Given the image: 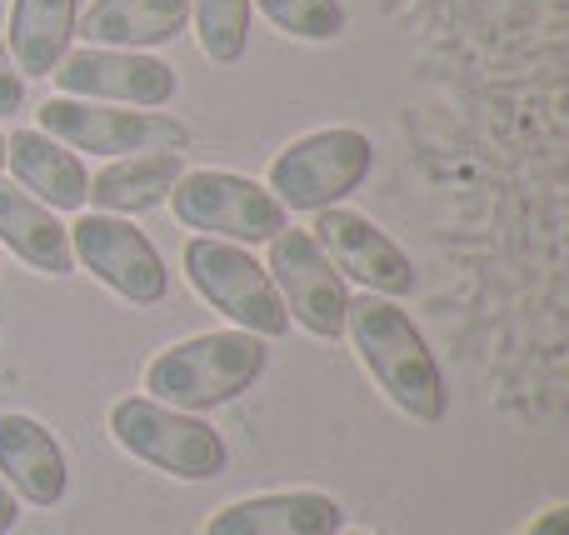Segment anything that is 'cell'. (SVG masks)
Masks as SVG:
<instances>
[{"instance_id": "obj_1", "label": "cell", "mask_w": 569, "mask_h": 535, "mask_svg": "<svg viewBox=\"0 0 569 535\" xmlns=\"http://www.w3.org/2000/svg\"><path fill=\"white\" fill-rule=\"evenodd\" d=\"M345 330L355 340V356L360 366L375 376V386L385 390L395 410H405L410 420H445L450 410V390H445V376H440V360L430 356L425 336L415 330V320L405 316L395 300L385 296H350L345 306Z\"/></svg>"}, {"instance_id": "obj_2", "label": "cell", "mask_w": 569, "mask_h": 535, "mask_svg": "<svg viewBox=\"0 0 569 535\" xmlns=\"http://www.w3.org/2000/svg\"><path fill=\"white\" fill-rule=\"evenodd\" d=\"M270 350L250 330H210V336H190L180 346H166L160 356H150L146 366V390L150 400L176 410H216L240 400L260 380Z\"/></svg>"}, {"instance_id": "obj_3", "label": "cell", "mask_w": 569, "mask_h": 535, "mask_svg": "<svg viewBox=\"0 0 569 535\" xmlns=\"http://www.w3.org/2000/svg\"><path fill=\"white\" fill-rule=\"evenodd\" d=\"M110 436L126 456L166 470L170 480H216L226 476L230 450L210 420L190 410L160 406L150 396H126L110 406Z\"/></svg>"}, {"instance_id": "obj_4", "label": "cell", "mask_w": 569, "mask_h": 535, "mask_svg": "<svg viewBox=\"0 0 569 535\" xmlns=\"http://www.w3.org/2000/svg\"><path fill=\"white\" fill-rule=\"evenodd\" d=\"M375 166V146L365 130L355 126H330L310 130V136L290 140L276 160H270V196L284 210H325L340 206L345 196L365 186Z\"/></svg>"}, {"instance_id": "obj_5", "label": "cell", "mask_w": 569, "mask_h": 535, "mask_svg": "<svg viewBox=\"0 0 569 535\" xmlns=\"http://www.w3.org/2000/svg\"><path fill=\"white\" fill-rule=\"evenodd\" d=\"M170 210L186 230L230 246H266L290 226V210L260 180L236 170H186L170 190Z\"/></svg>"}, {"instance_id": "obj_6", "label": "cell", "mask_w": 569, "mask_h": 535, "mask_svg": "<svg viewBox=\"0 0 569 535\" xmlns=\"http://www.w3.org/2000/svg\"><path fill=\"white\" fill-rule=\"evenodd\" d=\"M180 260H186V276H190V286H196V296L210 300L220 316L236 320V330H250V336H260V340H276L290 330V316H284L276 280H270V270L260 266L246 246L190 236Z\"/></svg>"}, {"instance_id": "obj_7", "label": "cell", "mask_w": 569, "mask_h": 535, "mask_svg": "<svg viewBox=\"0 0 569 535\" xmlns=\"http://www.w3.org/2000/svg\"><path fill=\"white\" fill-rule=\"evenodd\" d=\"M40 130L60 140L66 150H90V156H150V150H186L190 130L160 110H116L100 100H70L56 96L40 106Z\"/></svg>"}, {"instance_id": "obj_8", "label": "cell", "mask_w": 569, "mask_h": 535, "mask_svg": "<svg viewBox=\"0 0 569 535\" xmlns=\"http://www.w3.org/2000/svg\"><path fill=\"white\" fill-rule=\"evenodd\" d=\"M70 256L106 290L130 300V306H160V300L170 296L166 260L150 246L146 230L130 226L126 216H100V210L80 216L76 226H70Z\"/></svg>"}, {"instance_id": "obj_9", "label": "cell", "mask_w": 569, "mask_h": 535, "mask_svg": "<svg viewBox=\"0 0 569 535\" xmlns=\"http://www.w3.org/2000/svg\"><path fill=\"white\" fill-rule=\"evenodd\" d=\"M50 80L70 100H100V106H130V110H160L180 90L176 70L166 60L146 56V50H106V46L66 50V60L50 70Z\"/></svg>"}, {"instance_id": "obj_10", "label": "cell", "mask_w": 569, "mask_h": 535, "mask_svg": "<svg viewBox=\"0 0 569 535\" xmlns=\"http://www.w3.org/2000/svg\"><path fill=\"white\" fill-rule=\"evenodd\" d=\"M270 280H276L284 316L295 326H305L320 340H340L345 336V306H350V290H345V276L325 260V250L315 246L310 230L284 226L276 240H270V260H266Z\"/></svg>"}, {"instance_id": "obj_11", "label": "cell", "mask_w": 569, "mask_h": 535, "mask_svg": "<svg viewBox=\"0 0 569 535\" xmlns=\"http://www.w3.org/2000/svg\"><path fill=\"white\" fill-rule=\"evenodd\" d=\"M315 246L325 250L340 276L360 280L370 296H385V300H400L415 290V266L370 216H355L345 206H325L315 210V226H310Z\"/></svg>"}, {"instance_id": "obj_12", "label": "cell", "mask_w": 569, "mask_h": 535, "mask_svg": "<svg viewBox=\"0 0 569 535\" xmlns=\"http://www.w3.org/2000/svg\"><path fill=\"white\" fill-rule=\"evenodd\" d=\"M0 480L16 491V501H26L36 511H50L66 501L70 491L66 450L36 416H20V410L0 416Z\"/></svg>"}, {"instance_id": "obj_13", "label": "cell", "mask_w": 569, "mask_h": 535, "mask_svg": "<svg viewBox=\"0 0 569 535\" xmlns=\"http://www.w3.org/2000/svg\"><path fill=\"white\" fill-rule=\"evenodd\" d=\"M345 506L325 491H270V496L230 501L206 521V535H335Z\"/></svg>"}, {"instance_id": "obj_14", "label": "cell", "mask_w": 569, "mask_h": 535, "mask_svg": "<svg viewBox=\"0 0 569 535\" xmlns=\"http://www.w3.org/2000/svg\"><path fill=\"white\" fill-rule=\"evenodd\" d=\"M190 0H90L76 16V36L106 50H150L186 30Z\"/></svg>"}, {"instance_id": "obj_15", "label": "cell", "mask_w": 569, "mask_h": 535, "mask_svg": "<svg viewBox=\"0 0 569 535\" xmlns=\"http://www.w3.org/2000/svg\"><path fill=\"white\" fill-rule=\"evenodd\" d=\"M6 166L16 170L20 190L36 196L50 210H86L90 170L80 166L76 150L50 140L46 130H10L6 136Z\"/></svg>"}, {"instance_id": "obj_16", "label": "cell", "mask_w": 569, "mask_h": 535, "mask_svg": "<svg viewBox=\"0 0 569 535\" xmlns=\"http://www.w3.org/2000/svg\"><path fill=\"white\" fill-rule=\"evenodd\" d=\"M186 176L180 150H150V156H126L116 166H106L100 176H90L86 186V206L100 216H140L170 200L176 180Z\"/></svg>"}, {"instance_id": "obj_17", "label": "cell", "mask_w": 569, "mask_h": 535, "mask_svg": "<svg viewBox=\"0 0 569 535\" xmlns=\"http://www.w3.org/2000/svg\"><path fill=\"white\" fill-rule=\"evenodd\" d=\"M0 246H10V256L26 260L40 276H70L76 256H70V226H60L56 210L40 206L36 196H26L20 186L0 180Z\"/></svg>"}, {"instance_id": "obj_18", "label": "cell", "mask_w": 569, "mask_h": 535, "mask_svg": "<svg viewBox=\"0 0 569 535\" xmlns=\"http://www.w3.org/2000/svg\"><path fill=\"white\" fill-rule=\"evenodd\" d=\"M80 0H16L10 6V60L20 76H50L76 36Z\"/></svg>"}, {"instance_id": "obj_19", "label": "cell", "mask_w": 569, "mask_h": 535, "mask_svg": "<svg viewBox=\"0 0 569 535\" xmlns=\"http://www.w3.org/2000/svg\"><path fill=\"white\" fill-rule=\"evenodd\" d=\"M200 56L216 66H236L250 46V0H190Z\"/></svg>"}, {"instance_id": "obj_20", "label": "cell", "mask_w": 569, "mask_h": 535, "mask_svg": "<svg viewBox=\"0 0 569 535\" xmlns=\"http://www.w3.org/2000/svg\"><path fill=\"white\" fill-rule=\"evenodd\" d=\"M260 16L295 40H335L345 30L340 0H256Z\"/></svg>"}, {"instance_id": "obj_21", "label": "cell", "mask_w": 569, "mask_h": 535, "mask_svg": "<svg viewBox=\"0 0 569 535\" xmlns=\"http://www.w3.org/2000/svg\"><path fill=\"white\" fill-rule=\"evenodd\" d=\"M20 100H26V76L16 70V60H10L6 40H0V116H16Z\"/></svg>"}, {"instance_id": "obj_22", "label": "cell", "mask_w": 569, "mask_h": 535, "mask_svg": "<svg viewBox=\"0 0 569 535\" xmlns=\"http://www.w3.org/2000/svg\"><path fill=\"white\" fill-rule=\"evenodd\" d=\"M520 535H569V511L565 506H555V511H545L540 521H535L530 531H520Z\"/></svg>"}, {"instance_id": "obj_23", "label": "cell", "mask_w": 569, "mask_h": 535, "mask_svg": "<svg viewBox=\"0 0 569 535\" xmlns=\"http://www.w3.org/2000/svg\"><path fill=\"white\" fill-rule=\"evenodd\" d=\"M16 521H20V501H16V491L0 480V535L16 531Z\"/></svg>"}, {"instance_id": "obj_24", "label": "cell", "mask_w": 569, "mask_h": 535, "mask_svg": "<svg viewBox=\"0 0 569 535\" xmlns=\"http://www.w3.org/2000/svg\"><path fill=\"white\" fill-rule=\"evenodd\" d=\"M0 170H6V136H0Z\"/></svg>"}, {"instance_id": "obj_25", "label": "cell", "mask_w": 569, "mask_h": 535, "mask_svg": "<svg viewBox=\"0 0 569 535\" xmlns=\"http://www.w3.org/2000/svg\"><path fill=\"white\" fill-rule=\"evenodd\" d=\"M335 535H345V531H335ZM355 535H380V531H355Z\"/></svg>"}]
</instances>
